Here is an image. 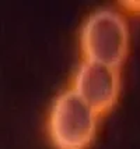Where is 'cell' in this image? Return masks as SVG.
<instances>
[{"mask_svg": "<svg viewBox=\"0 0 140 149\" xmlns=\"http://www.w3.org/2000/svg\"><path fill=\"white\" fill-rule=\"evenodd\" d=\"M80 46L86 60L119 68L129 49V29L123 17L111 8L97 10L81 28Z\"/></svg>", "mask_w": 140, "mask_h": 149, "instance_id": "cell-1", "label": "cell"}, {"mask_svg": "<svg viewBox=\"0 0 140 149\" xmlns=\"http://www.w3.org/2000/svg\"><path fill=\"white\" fill-rule=\"evenodd\" d=\"M98 114L74 89L55 99L49 113L48 131L56 149H87L97 132Z\"/></svg>", "mask_w": 140, "mask_h": 149, "instance_id": "cell-2", "label": "cell"}, {"mask_svg": "<svg viewBox=\"0 0 140 149\" xmlns=\"http://www.w3.org/2000/svg\"><path fill=\"white\" fill-rule=\"evenodd\" d=\"M73 89L100 116L112 109L120 92L119 68L84 60L74 77Z\"/></svg>", "mask_w": 140, "mask_h": 149, "instance_id": "cell-3", "label": "cell"}, {"mask_svg": "<svg viewBox=\"0 0 140 149\" xmlns=\"http://www.w3.org/2000/svg\"><path fill=\"white\" fill-rule=\"evenodd\" d=\"M120 4L126 7L130 11H140V0H132V1H120Z\"/></svg>", "mask_w": 140, "mask_h": 149, "instance_id": "cell-4", "label": "cell"}]
</instances>
